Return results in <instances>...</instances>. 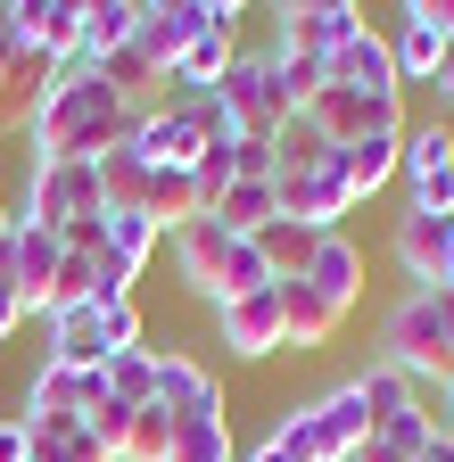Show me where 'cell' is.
<instances>
[{"mask_svg":"<svg viewBox=\"0 0 454 462\" xmlns=\"http://www.w3.org/2000/svg\"><path fill=\"white\" fill-rule=\"evenodd\" d=\"M133 116L116 99V83H107L99 67H59L33 107V125H25V157H59V165H91L107 157L116 141H133Z\"/></svg>","mask_w":454,"mask_h":462,"instance_id":"1","label":"cell"},{"mask_svg":"<svg viewBox=\"0 0 454 462\" xmlns=\"http://www.w3.org/2000/svg\"><path fill=\"white\" fill-rule=\"evenodd\" d=\"M174 273H182L190 298H207V306L240 298V289H273V273H264L256 240H232L215 215H190V223L174 231Z\"/></svg>","mask_w":454,"mask_h":462,"instance_id":"2","label":"cell"},{"mask_svg":"<svg viewBox=\"0 0 454 462\" xmlns=\"http://www.w3.org/2000/svg\"><path fill=\"white\" fill-rule=\"evenodd\" d=\"M380 364L405 372L413 388L454 372V346H446V322H438V306H430V289H405V298L388 306V322H380Z\"/></svg>","mask_w":454,"mask_h":462,"instance_id":"3","label":"cell"},{"mask_svg":"<svg viewBox=\"0 0 454 462\" xmlns=\"http://www.w3.org/2000/svg\"><path fill=\"white\" fill-rule=\"evenodd\" d=\"M99 165H59V157H25V190H17V223L33 231H67L75 215H99Z\"/></svg>","mask_w":454,"mask_h":462,"instance_id":"4","label":"cell"},{"mask_svg":"<svg viewBox=\"0 0 454 462\" xmlns=\"http://www.w3.org/2000/svg\"><path fill=\"white\" fill-rule=\"evenodd\" d=\"M322 83H347V91L380 116V125H405V83H396V50H388V33H380V25H364L347 50H330Z\"/></svg>","mask_w":454,"mask_h":462,"instance_id":"5","label":"cell"},{"mask_svg":"<svg viewBox=\"0 0 454 462\" xmlns=\"http://www.w3.org/2000/svg\"><path fill=\"white\" fill-rule=\"evenodd\" d=\"M215 99L232 107V125H240V141H273L281 125H290V91H281V75H273V58L264 50H240L232 58V75L215 83Z\"/></svg>","mask_w":454,"mask_h":462,"instance_id":"6","label":"cell"},{"mask_svg":"<svg viewBox=\"0 0 454 462\" xmlns=\"http://www.w3.org/2000/svg\"><path fill=\"white\" fill-rule=\"evenodd\" d=\"M215 25V0H141V17H133V58L157 75H174L182 67V50Z\"/></svg>","mask_w":454,"mask_h":462,"instance_id":"7","label":"cell"},{"mask_svg":"<svg viewBox=\"0 0 454 462\" xmlns=\"http://www.w3.org/2000/svg\"><path fill=\"white\" fill-rule=\"evenodd\" d=\"M364 33V9L356 0H290L273 25V50H298V58H322L330 67V50H347Z\"/></svg>","mask_w":454,"mask_h":462,"instance_id":"8","label":"cell"},{"mask_svg":"<svg viewBox=\"0 0 454 462\" xmlns=\"http://www.w3.org/2000/svg\"><path fill=\"white\" fill-rule=\"evenodd\" d=\"M215 338L232 346L240 364H264L290 346V330H281V281L273 289H240V298H223L215 306Z\"/></svg>","mask_w":454,"mask_h":462,"instance_id":"9","label":"cell"},{"mask_svg":"<svg viewBox=\"0 0 454 462\" xmlns=\"http://www.w3.org/2000/svg\"><path fill=\"white\" fill-rule=\"evenodd\" d=\"M273 190H281V215H290V223H306L314 240H330V231L356 215V190H347V173H338V165L290 173V182H273Z\"/></svg>","mask_w":454,"mask_h":462,"instance_id":"10","label":"cell"},{"mask_svg":"<svg viewBox=\"0 0 454 462\" xmlns=\"http://www.w3.org/2000/svg\"><path fill=\"white\" fill-rule=\"evenodd\" d=\"M306 438H314V462H347L364 438H372V413H364V388L338 380L330 396L306 404Z\"/></svg>","mask_w":454,"mask_h":462,"instance_id":"11","label":"cell"},{"mask_svg":"<svg viewBox=\"0 0 454 462\" xmlns=\"http://www.w3.org/2000/svg\"><path fill=\"white\" fill-rule=\"evenodd\" d=\"M17 42L42 67H75V42H83V0H17Z\"/></svg>","mask_w":454,"mask_h":462,"instance_id":"12","label":"cell"},{"mask_svg":"<svg viewBox=\"0 0 454 462\" xmlns=\"http://www.w3.org/2000/svg\"><path fill=\"white\" fill-rule=\"evenodd\" d=\"M232 58H240V0H215V25L182 50V67H174V91H215L223 75H232Z\"/></svg>","mask_w":454,"mask_h":462,"instance_id":"13","label":"cell"},{"mask_svg":"<svg viewBox=\"0 0 454 462\" xmlns=\"http://www.w3.org/2000/svg\"><path fill=\"white\" fill-rule=\"evenodd\" d=\"M157 404H165L174 421H190V413H223V380H215V364L182 356V346H157Z\"/></svg>","mask_w":454,"mask_h":462,"instance_id":"14","label":"cell"},{"mask_svg":"<svg viewBox=\"0 0 454 462\" xmlns=\"http://www.w3.org/2000/svg\"><path fill=\"white\" fill-rule=\"evenodd\" d=\"M59 256H67V240H59V231H33V223H17V231H9L0 264H9L17 298H25V314H42V306H50V281H59Z\"/></svg>","mask_w":454,"mask_h":462,"instance_id":"15","label":"cell"},{"mask_svg":"<svg viewBox=\"0 0 454 462\" xmlns=\"http://www.w3.org/2000/svg\"><path fill=\"white\" fill-rule=\"evenodd\" d=\"M446 42H454V33L430 25V0H405V9H396V33H388V50H396V83H430L438 58H446Z\"/></svg>","mask_w":454,"mask_h":462,"instance_id":"16","label":"cell"},{"mask_svg":"<svg viewBox=\"0 0 454 462\" xmlns=\"http://www.w3.org/2000/svg\"><path fill=\"white\" fill-rule=\"evenodd\" d=\"M338 322H347V314H338V306L322 298L306 273H298V281H281V330H290V346H298V356L330 346V338H338Z\"/></svg>","mask_w":454,"mask_h":462,"instance_id":"17","label":"cell"},{"mask_svg":"<svg viewBox=\"0 0 454 462\" xmlns=\"http://www.w3.org/2000/svg\"><path fill=\"white\" fill-rule=\"evenodd\" d=\"M306 281L322 289V298H330L338 314H356V306H364V248L347 240V231L314 240V264H306Z\"/></svg>","mask_w":454,"mask_h":462,"instance_id":"18","label":"cell"},{"mask_svg":"<svg viewBox=\"0 0 454 462\" xmlns=\"http://www.w3.org/2000/svg\"><path fill=\"white\" fill-rule=\"evenodd\" d=\"M133 17H141V0H83V42H75V67H107L116 50H133Z\"/></svg>","mask_w":454,"mask_h":462,"instance_id":"19","label":"cell"},{"mask_svg":"<svg viewBox=\"0 0 454 462\" xmlns=\"http://www.w3.org/2000/svg\"><path fill=\"white\" fill-rule=\"evenodd\" d=\"M388 248H396V264H405L413 289H438V264H446V223H438V215H413V207H405Z\"/></svg>","mask_w":454,"mask_h":462,"instance_id":"20","label":"cell"},{"mask_svg":"<svg viewBox=\"0 0 454 462\" xmlns=\"http://www.w3.org/2000/svg\"><path fill=\"white\" fill-rule=\"evenodd\" d=\"M396 149H405V133H364V141L338 149V173H347L356 207H364V199H380V190L396 182Z\"/></svg>","mask_w":454,"mask_h":462,"instance_id":"21","label":"cell"},{"mask_svg":"<svg viewBox=\"0 0 454 462\" xmlns=\"http://www.w3.org/2000/svg\"><path fill=\"white\" fill-rule=\"evenodd\" d=\"M42 364H59V372H99V364H107V346H99V314H91V306L50 314V356H42Z\"/></svg>","mask_w":454,"mask_h":462,"instance_id":"22","label":"cell"},{"mask_svg":"<svg viewBox=\"0 0 454 462\" xmlns=\"http://www.w3.org/2000/svg\"><path fill=\"white\" fill-rule=\"evenodd\" d=\"M157 248H165V231H157L141 207H107V256H99V264H116L125 281H141V264H149Z\"/></svg>","mask_w":454,"mask_h":462,"instance_id":"23","label":"cell"},{"mask_svg":"<svg viewBox=\"0 0 454 462\" xmlns=\"http://www.w3.org/2000/svg\"><path fill=\"white\" fill-rule=\"evenodd\" d=\"M207 215H215L223 231H232V240H256V231L281 215V190H273V182H232V190H223Z\"/></svg>","mask_w":454,"mask_h":462,"instance_id":"24","label":"cell"},{"mask_svg":"<svg viewBox=\"0 0 454 462\" xmlns=\"http://www.w3.org/2000/svg\"><path fill=\"white\" fill-rule=\"evenodd\" d=\"M396 173H405V190H413V182H438V173H454V125H405Z\"/></svg>","mask_w":454,"mask_h":462,"instance_id":"25","label":"cell"},{"mask_svg":"<svg viewBox=\"0 0 454 462\" xmlns=\"http://www.w3.org/2000/svg\"><path fill=\"white\" fill-rule=\"evenodd\" d=\"M256 256H264V273H273V281H298V273L314 264V231H306V223H290V215H273V223L256 231Z\"/></svg>","mask_w":454,"mask_h":462,"instance_id":"26","label":"cell"},{"mask_svg":"<svg viewBox=\"0 0 454 462\" xmlns=\"http://www.w3.org/2000/svg\"><path fill=\"white\" fill-rule=\"evenodd\" d=\"M165 462H240V454H232V421H223V413H190V421H174Z\"/></svg>","mask_w":454,"mask_h":462,"instance_id":"27","label":"cell"},{"mask_svg":"<svg viewBox=\"0 0 454 462\" xmlns=\"http://www.w3.org/2000/svg\"><path fill=\"white\" fill-rule=\"evenodd\" d=\"M107 396L116 404H157V346H133V356H107L99 364Z\"/></svg>","mask_w":454,"mask_h":462,"instance_id":"28","label":"cell"},{"mask_svg":"<svg viewBox=\"0 0 454 462\" xmlns=\"http://www.w3.org/2000/svg\"><path fill=\"white\" fill-rule=\"evenodd\" d=\"M356 388H364V413H372V430H388L396 413H413V404H422V388H413L405 372H388V364H372Z\"/></svg>","mask_w":454,"mask_h":462,"instance_id":"29","label":"cell"},{"mask_svg":"<svg viewBox=\"0 0 454 462\" xmlns=\"http://www.w3.org/2000/svg\"><path fill=\"white\" fill-rule=\"evenodd\" d=\"M91 165H99V199H107V207H141V190H149V165H141L125 141L107 149V157H91Z\"/></svg>","mask_w":454,"mask_h":462,"instance_id":"30","label":"cell"},{"mask_svg":"<svg viewBox=\"0 0 454 462\" xmlns=\"http://www.w3.org/2000/svg\"><path fill=\"white\" fill-rule=\"evenodd\" d=\"M165 446H174V413H165V404H141L116 462H165Z\"/></svg>","mask_w":454,"mask_h":462,"instance_id":"31","label":"cell"},{"mask_svg":"<svg viewBox=\"0 0 454 462\" xmlns=\"http://www.w3.org/2000/svg\"><path fill=\"white\" fill-rule=\"evenodd\" d=\"M430 438H438V413H430V404H413V413H396L388 430H372V446H388L396 462H413V454H422Z\"/></svg>","mask_w":454,"mask_h":462,"instance_id":"32","label":"cell"},{"mask_svg":"<svg viewBox=\"0 0 454 462\" xmlns=\"http://www.w3.org/2000/svg\"><path fill=\"white\" fill-rule=\"evenodd\" d=\"M133 413H141V404H116V396H99L91 413H83V438H91L107 462H116V454H125V430H133Z\"/></svg>","mask_w":454,"mask_h":462,"instance_id":"33","label":"cell"},{"mask_svg":"<svg viewBox=\"0 0 454 462\" xmlns=\"http://www.w3.org/2000/svg\"><path fill=\"white\" fill-rule=\"evenodd\" d=\"M99 314V346H107V356H133V346H141V306L125 298V306H91Z\"/></svg>","mask_w":454,"mask_h":462,"instance_id":"34","label":"cell"},{"mask_svg":"<svg viewBox=\"0 0 454 462\" xmlns=\"http://www.w3.org/2000/svg\"><path fill=\"white\" fill-rule=\"evenodd\" d=\"M33 462H107L83 430H33Z\"/></svg>","mask_w":454,"mask_h":462,"instance_id":"35","label":"cell"},{"mask_svg":"<svg viewBox=\"0 0 454 462\" xmlns=\"http://www.w3.org/2000/svg\"><path fill=\"white\" fill-rule=\"evenodd\" d=\"M413 215H438V223H454V173H438V182H413Z\"/></svg>","mask_w":454,"mask_h":462,"instance_id":"36","label":"cell"},{"mask_svg":"<svg viewBox=\"0 0 454 462\" xmlns=\"http://www.w3.org/2000/svg\"><path fill=\"white\" fill-rule=\"evenodd\" d=\"M17 58H25V42H17V0H0V91H9Z\"/></svg>","mask_w":454,"mask_h":462,"instance_id":"37","label":"cell"},{"mask_svg":"<svg viewBox=\"0 0 454 462\" xmlns=\"http://www.w3.org/2000/svg\"><path fill=\"white\" fill-rule=\"evenodd\" d=\"M25 330V298H17V281H9V264H0V346H9Z\"/></svg>","mask_w":454,"mask_h":462,"instance_id":"38","label":"cell"},{"mask_svg":"<svg viewBox=\"0 0 454 462\" xmlns=\"http://www.w3.org/2000/svg\"><path fill=\"white\" fill-rule=\"evenodd\" d=\"M0 462H33V430L9 413V421H0Z\"/></svg>","mask_w":454,"mask_h":462,"instance_id":"39","label":"cell"},{"mask_svg":"<svg viewBox=\"0 0 454 462\" xmlns=\"http://www.w3.org/2000/svg\"><path fill=\"white\" fill-rule=\"evenodd\" d=\"M430 99H446V107H454V42H446V58H438V75H430Z\"/></svg>","mask_w":454,"mask_h":462,"instance_id":"40","label":"cell"},{"mask_svg":"<svg viewBox=\"0 0 454 462\" xmlns=\"http://www.w3.org/2000/svg\"><path fill=\"white\" fill-rule=\"evenodd\" d=\"M438 430H446V438H454V372H446V380H438Z\"/></svg>","mask_w":454,"mask_h":462,"instance_id":"41","label":"cell"},{"mask_svg":"<svg viewBox=\"0 0 454 462\" xmlns=\"http://www.w3.org/2000/svg\"><path fill=\"white\" fill-rule=\"evenodd\" d=\"M430 306H438V322H446V346H454V289H430Z\"/></svg>","mask_w":454,"mask_h":462,"instance_id":"42","label":"cell"},{"mask_svg":"<svg viewBox=\"0 0 454 462\" xmlns=\"http://www.w3.org/2000/svg\"><path fill=\"white\" fill-rule=\"evenodd\" d=\"M413 462H454V438H446V430H438V438H430V446H422V454H413Z\"/></svg>","mask_w":454,"mask_h":462,"instance_id":"43","label":"cell"},{"mask_svg":"<svg viewBox=\"0 0 454 462\" xmlns=\"http://www.w3.org/2000/svg\"><path fill=\"white\" fill-rule=\"evenodd\" d=\"M438 289H454V223H446V264H438Z\"/></svg>","mask_w":454,"mask_h":462,"instance_id":"44","label":"cell"},{"mask_svg":"<svg viewBox=\"0 0 454 462\" xmlns=\"http://www.w3.org/2000/svg\"><path fill=\"white\" fill-rule=\"evenodd\" d=\"M347 462H396V454H388V446H372V438H364V446H356V454H347Z\"/></svg>","mask_w":454,"mask_h":462,"instance_id":"45","label":"cell"},{"mask_svg":"<svg viewBox=\"0 0 454 462\" xmlns=\"http://www.w3.org/2000/svg\"><path fill=\"white\" fill-rule=\"evenodd\" d=\"M9 231H17V207H9V199H0V248H9Z\"/></svg>","mask_w":454,"mask_h":462,"instance_id":"46","label":"cell"}]
</instances>
